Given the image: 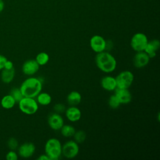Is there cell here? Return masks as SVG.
Listing matches in <instances>:
<instances>
[{"instance_id": "7a4b0ae2", "label": "cell", "mask_w": 160, "mask_h": 160, "mask_svg": "<svg viewBox=\"0 0 160 160\" xmlns=\"http://www.w3.org/2000/svg\"><path fill=\"white\" fill-rule=\"evenodd\" d=\"M97 67L102 72L110 73L113 72L117 66L115 58L108 51H102L97 53L95 58Z\"/></svg>"}, {"instance_id": "4316f807", "label": "cell", "mask_w": 160, "mask_h": 160, "mask_svg": "<svg viewBox=\"0 0 160 160\" xmlns=\"http://www.w3.org/2000/svg\"><path fill=\"white\" fill-rule=\"evenodd\" d=\"M18 158V154L14 150H11L9 151L6 156V159L8 160H17Z\"/></svg>"}, {"instance_id": "9a60e30c", "label": "cell", "mask_w": 160, "mask_h": 160, "mask_svg": "<svg viewBox=\"0 0 160 160\" xmlns=\"http://www.w3.org/2000/svg\"><path fill=\"white\" fill-rule=\"evenodd\" d=\"M159 41L158 39H153L150 41H148L144 51L147 53L150 59L153 58L156 56V52L159 49Z\"/></svg>"}, {"instance_id": "277c9868", "label": "cell", "mask_w": 160, "mask_h": 160, "mask_svg": "<svg viewBox=\"0 0 160 160\" xmlns=\"http://www.w3.org/2000/svg\"><path fill=\"white\" fill-rule=\"evenodd\" d=\"M18 104L21 111L28 115L34 114L38 110V103L33 98L23 97Z\"/></svg>"}, {"instance_id": "ac0fdd59", "label": "cell", "mask_w": 160, "mask_h": 160, "mask_svg": "<svg viewBox=\"0 0 160 160\" xmlns=\"http://www.w3.org/2000/svg\"><path fill=\"white\" fill-rule=\"evenodd\" d=\"M14 76L15 70L14 68L10 69L3 68L1 73V79L3 82L8 84L11 82L13 80Z\"/></svg>"}, {"instance_id": "603a6c76", "label": "cell", "mask_w": 160, "mask_h": 160, "mask_svg": "<svg viewBox=\"0 0 160 160\" xmlns=\"http://www.w3.org/2000/svg\"><path fill=\"white\" fill-rule=\"evenodd\" d=\"M74 141H76L77 143H82L83 142L86 138V134L83 130H79L76 131L75 133L73 135Z\"/></svg>"}, {"instance_id": "83f0119b", "label": "cell", "mask_w": 160, "mask_h": 160, "mask_svg": "<svg viewBox=\"0 0 160 160\" xmlns=\"http://www.w3.org/2000/svg\"><path fill=\"white\" fill-rule=\"evenodd\" d=\"M54 110L55 112H57L59 114L62 113L65 111L66 107L63 104L58 103V104H55V106H54Z\"/></svg>"}, {"instance_id": "6da1fadb", "label": "cell", "mask_w": 160, "mask_h": 160, "mask_svg": "<svg viewBox=\"0 0 160 160\" xmlns=\"http://www.w3.org/2000/svg\"><path fill=\"white\" fill-rule=\"evenodd\" d=\"M42 88V82L39 78L30 77L25 79L19 89L24 97L36 98Z\"/></svg>"}, {"instance_id": "30bf717a", "label": "cell", "mask_w": 160, "mask_h": 160, "mask_svg": "<svg viewBox=\"0 0 160 160\" xmlns=\"http://www.w3.org/2000/svg\"><path fill=\"white\" fill-rule=\"evenodd\" d=\"M39 66L35 59H28L23 63L22 71L27 76H32L38 71Z\"/></svg>"}, {"instance_id": "3957f363", "label": "cell", "mask_w": 160, "mask_h": 160, "mask_svg": "<svg viewBox=\"0 0 160 160\" xmlns=\"http://www.w3.org/2000/svg\"><path fill=\"white\" fill-rule=\"evenodd\" d=\"M44 151L50 160H57L62 155V144L59 139L50 138L45 144Z\"/></svg>"}, {"instance_id": "44dd1931", "label": "cell", "mask_w": 160, "mask_h": 160, "mask_svg": "<svg viewBox=\"0 0 160 160\" xmlns=\"http://www.w3.org/2000/svg\"><path fill=\"white\" fill-rule=\"evenodd\" d=\"M61 134L66 138L72 137L76 132L75 128L69 124H64L60 129Z\"/></svg>"}, {"instance_id": "ffe728a7", "label": "cell", "mask_w": 160, "mask_h": 160, "mask_svg": "<svg viewBox=\"0 0 160 160\" xmlns=\"http://www.w3.org/2000/svg\"><path fill=\"white\" fill-rule=\"evenodd\" d=\"M36 101L42 106H48L51 102L52 98L49 93L40 92L36 97Z\"/></svg>"}, {"instance_id": "484cf974", "label": "cell", "mask_w": 160, "mask_h": 160, "mask_svg": "<svg viewBox=\"0 0 160 160\" xmlns=\"http://www.w3.org/2000/svg\"><path fill=\"white\" fill-rule=\"evenodd\" d=\"M8 146L11 150H15L18 147V141L14 138H11L8 141Z\"/></svg>"}, {"instance_id": "e0dca14e", "label": "cell", "mask_w": 160, "mask_h": 160, "mask_svg": "<svg viewBox=\"0 0 160 160\" xmlns=\"http://www.w3.org/2000/svg\"><path fill=\"white\" fill-rule=\"evenodd\" d=\"M81 95L79 92L72 91L68 94L67 96V102L70 106H76L81 102Z\"/></svg>"}, {"instance_id": "d6986e66", "label": "cell", "mask_w": 160, "mask_h": 160, "mask_svg": "<svg viewBox=\"0 0 160 160\" xmlns=\"http://www.w3.org/2000/svg\"><path fill=\"white\" fill-rule=\"evenodd\" d=\"M16 103V102L14 99L10 94L4 96L1 100V106L3 108L6 109L12 108L14 106Z\"/></svg>"}, {"instance_id": "7c38bea8", "label": "cell", "mask_w": 160, "mask_h": 160, "mask_svg": "<svg viewBox=\"0 0 160 160\" xmlns=\"http://www.w3.org/2000/svg\"><path fill=\"white\" fill-rule=\"evenodd\" d=\"M36 147L32 142H25L18 148V154L23 158H29L35 152Z\"/></svg>"}, {"instance_id": "4dcf8cb0", "label": "cell", "mask_w": 160, "mask_h": 160, "mask_svg": "<svg viewBox=\"0 0 160 160\" xmlns=\"http://www.w3.org/2000/svg\"><path fill=\"white\" fill-rule=\"evenodd\" d=\"M38 160H50L49 158L45 154H42L38 158Z\"/></svg>"}, {"instance_id": "52a82bcc", "label": "cell", "mask_w": 160, "mask_h": 160, "mask_svg": "<svg viewBox=\"0 0 160 160\" xmlns=\"http://www.w3.org/2000/svg\"><path fill=\"white\" fill-rule=\"evenodd\" d=\"M79 147L78 143L74 140L67 141L62 146V155L68 159L75 158L79 153Z\"/></svg>"}, {"instance_id": "4fadbf2b", "label": "cell", "mask_w": 160, "mask_h": 160, "mask_svg": "<svg viewBox=\"0 0 160 160\" xmlns=\"http://www.w3.org/2000/svg\"><path fill=\"white\" fill-rule=\"evenodd\" d=\"M114 94L121 104H128L131 101L132 95L128 89L117 88L114 90Z\"/></svg>"}, {"instance_id": "8fae6325", "label": "cell", "mask_w": 160, "mask_h": 160, "mask_svg": "<svg viewBox=\"0 0 160 160\" xmlns=\"http://www.w3.org/2000/svg\"><path fill=\"white\" fill-rule=\"evenodd\" d=\"M150 60L148 55L144 51L137 52L133 58V64L137 68H142L148 65Z\"/></svg>"}, {"instance_id": "f1b7e54d", "label": "cell", "mask_w": 160, "mask_h": 160, "mask_svg": "<svg viewBox=\"0 0 160 160\" xmlns=\"http://www.w3.org/2000/svg\"><path fill=\"white\" fill-rule=\"evenodd\" d=\"M7 59H8L4 56L0 54V70H2L4 68V63L7 61Z\"/></svg>"}, {"instance_id": "ba28073f", "label": "cell", "mask_w": 160, "mask_h": 160, "mask_svg": "<svg viewBox=\"0 0 160 160\" xmlns=\"http://www.w3.org/2000/svg\"><path fill=\"white\" fill-rule=\"evenodd\" d=\"M106 41L99 35H94L90 39V46L93 51L99 53L105 51Z\"/></svg>"}, {"instance_id": "9c48e42d", "label": "cell", "mask_w": 160, "mask_h": 160, "mask_svg": "<svg viewBox=\"0 0 160 160\" xmlns=\"http://www.w3.org/2000/svg\"><path fill=\"white\" fill-rule=\"evenodd\" d=\"M48 123L49 126L53 130H60L64 125V119L60 114L53 112L49 114L48 118Z\"/></svg>"}, {"instance_id": "d4e9b609", "label": "cell", "mask_w": 160, "mask_h": 160, "mask_svg": "<svg viewBox=\"0 0 160 160\" xmlns=\"http://www.w3.org/2000/svg\"><path fill=\"white\" fill-rule=\"evenodd\" d=\"M121 103L115 94L111 95L108 99V105L112 109H117L119 107Z\"/></svg>"}, {"instance_id": "5b68a950", "label": "cell", "mask_w": 160, "mask_h": 160, "mask_svg": "<svg viewBox=\"0 0 160 160\" xmlns=\"http://www.w3.org/2000/svg\"><path fill=\"white\" fill-rule=\"evenodd\" d=\"M148 42V39L146 35L142 32L134 34L130 42L131 48L136 52L144 51Z\"/></svg>"}, {"instance_id": "8992f818", "label": "cell", "mask_w": 160, "mask_h": 160, "mask_svg": "<svg viewBox=\"0 0 160 160\" xmlns=\"http://www.w3.org/2000/svg\"><path fill=\"white\" fill-rule=\"evenodd\" d=\"M115 79L118 88L128 89L133 82L134 74L129 71H123L121 72Z\"/></svg>"}, {"instance_id": "5bb4252c", "label": "cell", "mask_w": 160, "mask_h": 160, "mask_svg": "<svg viewBox=\"0 0 160 160\" xmlns=\"http://www.w3.org/2000/svg\"><path fill=\"white\" fill-rule=\"evenodd\" d=\"M65 114L67 119L71 122H77L81 118V112L80 109L74 106H71L65 110Z\"/></svg>"}, {"instance_id": "f546056e", "label": "cell", "mask_w": 160, "mask_h": 160, "mask_svg": "<svg viewBox=\"0 0 160 160\" xmlns=\"http://www.w3.org/2000/svg\"><path fill=\"white\" fill-rule=\"evenodd\" d=\"M13 68H14L13 62L11 61H9V60L7 59V61L4 63V68L7 69H12Z\"/></svg>"}, {"instance_id": "1f68e13d", "label": "cell", "mask_w": 160, "mask_h": 160, "mask_svg": "<svg viewBox=\"0 0 160 160\" xmlns=\"http://www.w3.org/2000/svg\"><path fill=\"white\" fill-rule=\"evenodd\" d=\"M4 9V2L2 0H0V12L3 10Z\"/></svg>"}, {"instance_id": "cb8c5ba5", "label": "cell", "mask_w": 160, "mask_h": 160, "mask_svg": "<svg viewBox=\"0 0 160 160\" xmlns=\"http://www.w3.org/2000/svg\"><path fill=\"white\" fill-rule=\"evenodd\" d=\"M10 95L12 96V98L14 99L16 102H19L22 98L24 97L20 89L18 88H14L11 90Z\"/></svg>"}, {"instance_id": "7402d4cb", "label": "cell", "mask_w": 160, "mask_h": 160, "mask_svg": "<svg viewBox=\"0 0 160 160\" xmlns=\"http://www.w3.org/2000/svg\"><path fill=\"white\" fill-rule=\"evenodd\" d=\"M35 60L39 66H44L48 62L49 56L48 53L45 52H41L37 54Z\"/></svg>"}, {"instance_id": "2e32d148", "label": "cell", "mask_w": 160, "mask_h": 160, "mask_svg": "<svg viewBox=\"0 0 160 160\" xmlns=\"http://www.w3.org/2000/svg\"><path fill=\"white\" fill-rule=\"evenodd\" d=\"M101 84L102 88L108 91H112L117 88L115 78L110 76L103 77L101 81Z\"/></svg>"}]
</instances>
